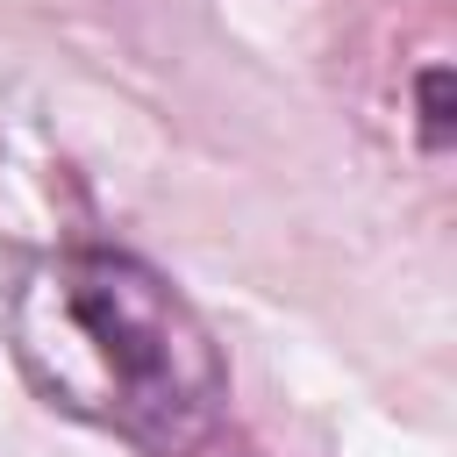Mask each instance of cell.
<instances>
[{
    "label": "cell",
    "instance_id": "cell-2",
    "mask_svg": "<svg viewBox=\"0 0 457 457\" xmlns=\"http://www.w3.org/2000/svg\"><path fill=\"white\" fill-rule=\"evenodd\" d=\"M421 143H428V150L450 143V71H443V64L421 71Z\"/></svg>",
    "mask_w": 457,
    "mask_h": 457
},
{
    "label": "cell",
    "instance_id": "cell-1",
    "mask_svg": "<svg viewBox=\"0 0 457 457\" xmlns=\"http://www.w3.org/2000/svg\"><path fill=\"white\" fill-rule=\"evenodd\" d=\"M21 378L150 457H186L228 407V364L193 300L129 250H50L7 293Z\"/></svg>",
    "mask_w": 457,
    "mask_h": 457
}]
</instances>
